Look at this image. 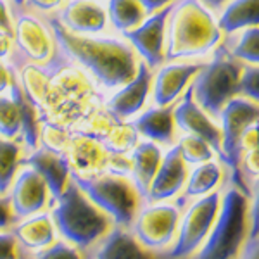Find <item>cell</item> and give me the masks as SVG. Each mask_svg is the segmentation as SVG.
I'll return each instance as SVG.
<instances>
[{
  "instance_id": "cell-1",
  "label": "cell",
  "mask_w": 259,
  "mask_h": 259,
  "mask_svg": "<svg viewBox=\"0 0 259 259\" xmlns=\"http://www.w3.org/2000/svg\"><path fill=\"white\" fill-rule=\"evenodd\" d=\"M41 18L49 24L57 49L94 81L99 92L111 94L135 76L140 59L121 35H76L52 14Z\"/></svg>"
},
{
  "instance_id": "cell-2",
  "label": "cell",
  "mask_w": 259,
  "mask_h": 259,
  "mask_svg": "<svg viewBox=\"0 0 259 259\" xmlns=\"http://www.w3.org/2000/svg\"><path fill=\"white\" fill-rule=\"evenodd\" d=\"M221 40L214 12L200 0H175L166 21V61L202 59Z\"/></svg>"
},
{
  "instance_id": "cell-3",
  "label": "cell",
  "mask_w": 259,
  "mask_h": 259,
  "mask_svg": "<svg viewBox=\"0 0 259 259\" xmlns=\"http://www.w3.org/2000/svg\"><path fill=\"white\" fill-rule=\"evenodd\" d=\"M56 202L50 218L61 235L78 247H90L112 227L111 216L95 206L71 177Z\"/></svg>"
},
{
  "instance_id": "cell-4",
  "label": "cell",
  "mask_w": 259,
  "mask_h": 259,
  "mask_svg": "<svg viewBox=\"0 0 259 259\" xmlns=\"http://www.w3.org/2000/svg\"><path fill=\"white\" fill-rule=\"evenodd\" d=\"M249 195L232 187L221 195L216 220L207 233L206 245L195 259H237L245 239H249Z\"/></svg>"
},
{
  "instance_id": "cell-5",
  "label": "cell",
  "mask_w": 259,
  "mask_h": 259,
  "mask_svg": "<svg viewBox=\"0 0 259 259\" xmlns=\"http://www.w3.org/2000/svg\"><path fill=\"white\" fill-rule=\"evenodd\" d=\"M242 66L244 64L233 59L220 41L190 83L192 97L214 121H218L225 104L239 95L237 90Z\"/></svg>"
},
{
  "instance_id": "cell-6",
  "label": "cell",
  "mask_w": 259,
  "mask_h": 259,
  "mask_svg": "<svg viewBox=\"0 0 259 259\" xmlns=\"http://www.w3.org/2000/svg\"><path fill=\"white\" fill-rule=\"evenodd\" d=\"M69 177L95 206L111 216L118 227L128 228L135 221L144 199L132 178L111 171H100L87 177L71 173Z\"/></svg>"
},
{
  "instance_id": "cell-7",
  "label": "cell",
  "mask_w": 259,
  "mask_h": 259,
  "mask_svg": "<svg viewBox=\"0 0 259 259\" xmlns=\"http://www.w3.org/2000/svg\"><path fill=\"white\" fill-rule=\"evenodd\" d=\"M12 40L14 50L7 61L12 68H18L23 62L45 64L57 50L45 19L28 9H12Z\"/></svg>"
},
{
  "instance_id": "cell-8",
  "label": "cell",
  "mask_w": 259,
  "mask_h": 259,
  "mask_svg": "<svg viewBox=\"0 0 259 259\" xmlns=\"http://www.w3.org/2000/svg\"><path fill=\"white\" fill-rule=\"evenodd\" d=\"M257 118H259L257 102L249 100L245 97H240V95L230 99L218 116L223 162L228 166L230 171H232L233 183H235L233 187L242 190L245 195H249V189L244 185V180H242V175L239 169V159H240L239 140H240L242 133H244L250 124L257 123Z\"/></svg>"
},
{
  "instance_id": "cell-9",
  "label": "cell",
  "mask_w": 259,
  "mask_h": 259,
  "mask_svg": "<svg viewBox=\"0 0 259 259\" xmlns=\"http://www.w3.org/2000/svg\"><path fill=\"white\" fill-rule=\"evenodd\" d=\"M220 202V192H209V194L199 197V200H195L187 209L182 220V227H180L178 240L171 250V257L189 256L202 244L216 220Z\"/></svg>"
},
{
  "instance_id": "cell-10",
  "label": "cell",
  "mask_w": 259,
  "mask_h": 259,
  "mask_svg": "<svg viewBox=\"0 0 259 259\" xmlns=\"http://www.w3.org/2000/svg\"><path fill=\"white\" fill-rule=\"evenodd\" d=\"M171 6L173 4L157 12L147 14L139 26L121 35L132 45L139 59L152 71L166 61V21H168Z\"/></svg>"
},
{
  "instance_id": "cell-11",
  "label": "cell",
  "mask_w": 259,
  "mask_h": 259,
  "mask_svg": "<svg viewBox=\"0 0 259 259\" xmlns=\"http://www.w3.org/2000/svg\"><path fill=\"white\" fill-rule=\"evenodd\" d=\"M202 59H178V61H164L152 73V97L154 106H171L177 104L183 92L190 87L197 71L202 68Z\"/></svg>"
},
{
  "instance_id": "cell-12",
  "label": "cell",
  "mask_w": 259,
  "mask_h": 259,
  "mask_svg": "<svg viewBox=\"0 0 259 259\" xmlns=\"http://www.w3.org/2000/svg\"><path fill=\"white\" fill-rule=\"evenodd\" d=\"M152 73L154 71L140 61L135 76L111 92L104 102V107L109 111V114L118 121H130L144 111L152 90Z\"/></svg>"
},
{
  "instance_id": "cell-13",
  "label": "cell",
  "mask_w": 259,
  "mask_h": 259,
  "mask_svg": "<svg viewBox=\"0 0 259 259\" xmlns=\"http://www.w3.org/2000/svg\"><path fill=\"white\" fill-rule=\"evenodd\" d=\"M173 119L175 124L182 130L183 133H190V135L200 137L209 144V147L218 154L223 161V152H221V132L218 121H214L199 107L192 97L190 87L183 92V95L177 100L173 107Z\"/></svg>"
},
{
  "instance_id": "cell-14",
  "label": "cell",
  "mask_w": 259,
  "mask_h": 259,
  "mask_svg": "<svg viewBox=\"0 0 259 259\" xmlns=\"http://www.w3.org/2000/svg\"><path fill=\"white\" fill-rule=\"evenodd\" d=\"M180 209L171 204H156L139 211L135 218V235L149 249L168 245L175 235Z\"/></svg>"
},
{
  "instance_id": "cell-15",
  "label": "cell",
  "mask_w": 259,
  "mask_h": 259,
  "mask_svg": "<svg viewBox=\"0 0 259 259\" xmlns=\"http://www.w3.org/2000/svg\"><path fill=\"white\" fill-rule=\"evenodd\" d=\"M52 16L76 35H104L109 30L106 6L99 0H66Z\"/></svg>"
},
{
  "instance_id": "cell-16",
  "label": "cell",
  "mask_w": 259,
  "mask_h": 259,
  "mask_svg": "<svg viewBox=\"0 0 259 259\" xmlns=\"http://www.w3.org/2000/svg\"><path fill=\"white\" fill-rule=\"evenodd\" d=\"M187 164L180 156L178 145H173L168 152L162 156L161 164L154 175L149 187L147 202H161L175 197L183 190V185L187 182Z\"/></svg>"
},
{
  "instance_id": "cell-17",
  "label": "cell",
  "mask_w": 259,
  "mask_h": 259,
  "mask_svg": "<svg viewBox=\"0 0 259 259\" xmlns=\"http://www.w3.org/2000/svg\"><path fill=\"white\" fill-rule=\"evenodd\" d=\"M11 206L16 218H26L41 211L47 204L49 189L44 178L31 168H24L14 178L11 192Z\"/></svg>"
},
{
  "instance_id": "cell-18",
  "label": "cell",
  "mask_w": 259,
  "mask_h": 259,
  "mask_svg": "<svg viewBox=\"0 0 259 259\" xmlns=\"http://www.w3.org/2000/svg\"><path fill=\"white\" fill-rule=\"evenodd\" d=\"M21 164L35 169L47 183L49 194L56 200L64 190L66 183L69 182L71 168L64 154L56 152L47 147H36L26 159L21 161Z\"/></svg>"
},
{
  "instance_id": "cell-19",
  "label": "cell",
  "mask_w": 259,
  "mask_h": 259,
  "mask_svg": "<svg viewBox=\"0 0 259 259\" xmlns=\"http://www.w3.org/2000/svg\"><path fill=\"white\" fill-rule=\"evenodd\" d=\"M62 154L69 162L71 173L81 175V177L104 171L107 166V157H109V154L104 150L100 142L80 135V133L69 139Z\"/></svg>"
},
{
  "instance_id": "cell-20",
  "label": "cell",
  "mask_w": 259,
  "mask_h": 259,
  "mask_svg": "<svg viewBox=\"0 0 259 259\" xmlns=\"http://www.w3.org/2000/svg\"><path fill=\"white\" fill-rule=\"evenodd\" d=\"M171 106H152L145 111H140L135 118L130 119L139 137H144L157 145H173L175 142V119Z\"/></svg>"
},
{
  "instance_id": "cell-21",
  "label": "cell",
  "mask_w": 259,
  "mask_h": 259,
  "mask_svg": "<svg viewBox=\"0 0 259 259\" xmlns=\"http://www.w3.org/2000/svg\"><path fill=\"white\" fill-rule=\"evenodd\" d=\"M162 159V150L150 140L139 142L130 152V175L142 199H147L149 187Z\"/></svg>"
},
{
  "instance_id": "cell-22",
  "label": "cell",
  "mask_w": 259,
  "mask_h": 259,
  "mask_svg": "<svg viewBox=\"0 0 259 259\" xmlns=\"http://www.w3.org/2000/svg\"><path fill=\"white\" fill-rule=\"evenodd\" d=\"M218 28L223 36L259 24V0H228L216 12Z\"/></svg>"
},
{
  "instance_id": "cell-23",
  "label": "cell",
  "mask_w": 259,
  "mask_h": 259,
  "mask_svg": "<svg viewBox=\"0 0 259 259\" xmlns=\"http://www.w3.org/2000/svg\"><path fill=\"white\" fill-rule=\"evenodd\" d=\"M97 259H156L123 227L114 228L99 249Z\"/></svg>"
},
{
  "instance_id": "cell-24",
  "label": "cell",
  "mask_w": 259,
  "mask_h": 259,
  "mask_svg": "<svg viewBox=\"0 0 259 259\" xmlns=\"http://www.w3.org/2000/svg\"><path fill=\"white\" fill-rule=\"evenodd\" d=\"M7 94L16 100L19 107V116H21V135H23L24 144L28 145V149H36L40 144V114L38 109L31 104V100L24 95V92L21 90L18 80H12Z\"/></svg>"
},
{
  "instance_id": "cell-25",
  "label": "cell",
  "mask_w": 259,
  "mask_h": 259,
  "mask_svg": "<svg viewBox=\"0 0 259 259\" xmlns=\"http://www.w3.org/2000/svg\"><path fill=\"white\" fill-rule=\"evenodd\" d=\"M14 237L28 249H44L54 240V221L50 214H36L14 228Z\"/></svg>"
},
{
  "instance_id": "cell-26",
  "label": "cell",
  "mask_w": 259,
  "mask_h": 259,
  "mask_svg": "<svg viewBox=\"0 0 259 259\" xmlns=\"http://www.w3.org/2000/svg\"><path fill=\"white\" fill-rule=\"evenodd\" d=\"M106 2L109 28L118 35H124L126 31L139 26L147 16V12L137 0H106Z\"/></svg>"
},
{
  "instance_id": "cell-27",
  "label": "cell",
  "mask_w": 259,
  "mask_h": 259,
  "mask_svg": "<svg viewBox=\"0 0 259 259\" xmlns=\"http://www.w3.org/2000/svg\"><path fill=\"white\" fill-rule=\"evenodd\" d=\"M221 180V164L216 161H206L195 166V169H192L190 175H187L185 182V190L180 199V202H185L189 199L194 197H202V195L212 192L216 185Z\"/></svg>"
},
{
  "instance_id": "cell-28",
  "label": "cell",
  "mask_w": 259,
  "mask_h": 259,
  "mask_svg": "<svg viewBox=\"0 0 259 259\" xmlns=\"http://www.w3.org/2000/svg\"><path fill=\"white\" fill-rule=\"evenodd\" d=\"M221 45L233 59L242 64H257L259 62V28H245L232 35L223 36Z\"/></svg>"
},
{
  "instance_id": "cell-29",
  "label": "cell",
  "mask_w": 259,
  "mask_h": 259,
  "mask_svg": "<svg viewBox=\"0 0 259 259\" xmlns=\"http://www.w3.org/2000/svg\"><path fill=\"white\" fill-rule=\"evenodd\" d=\"M137 144H139V133L130 121H118L100 139V145L104 150L107 154H116V156H126Z\"/></svg>"
},
{
  "instance_id": "cell-30",
  "label": "cell",
  "mask_w": 259,
  "mask_h": 259,
  "mask_svg": "<svg viewBox=\"0 0 259 259\" xmlns=\"http://www.w3.org/2000/svg\"><path fill=\"white\" fill-rule=\"evenodd\" d=\"M21 164V147L18 142L0 137V195L11 189Z\"/></svg>"
},
{
  "instance_id": "cell-31",
  "label": "cell",
  "mask_w": 259,
  "mask_h": 259,
  "mask_svg": "<svg viewBox=\"0 0 259 259\" xmlns=\"http://www.w3.org/2000/svg\"><path fill=\"white\" fill-rule=\"evenodd\" d=\"M178 150L182 159L185 161L187 166H197L200 162L211 161L212 156H214V150L209 147L206 140H202L200 137L190 135V133H185L182 139L178 140Z\"/></svg>"
},
{
  "instance_id": "cell-32",
  "label": "cell",
  "mask_w": 259,
  "mask_h": 259,
  "mask_svg": "<svg viewBox=\"0 0 259 259\" xmlns=\"http://www.w3.org/2000/svg\"><path fill=\"white\" fill-rule=\"evenodd\" d=\"M21 132V116L16 100L9 94H0V137L14 140Z\"/></svg>"
},
{
  "instance_id": "cell-33",
  "label": "cell",
  "mask_w": 259,
  "mask_h": 259,
  "mask_svg": "<svg viewBox=\"0 0 259 259\" xmlns=\"http://www.w3.org/2000/svg\"><path fill=\"white\" fill-rule=\"evenodd\" d=\"M239 95L257 102L259 99V68L257 64H244L239 78Z\"/></svg>"
},
{
  "instance_id": "cell-34",
  "label": "cell",
  "mask_w": 259,
  "mask_h": 259,
  "mask_svg": "<svg viewBox=\"0 0 259 259\" xmlns=\"http://www.w3.org/2000/svg\"><path fill=\"white\" fill-rule=\"evenodd\" d=\"M36 259H81V256L78 254L76 249L69 247L68 244L57 242L50 247L47 245V249L41 250Z\"/></svg>"
},
{
  "instance_id": "cell-35",
  "label": "cell",
  "mask_w": 259,
  "mask_h": 259,
  "mask_svg": "<svg viewBox=\"0 0 259 259\" xmlns=\"http://www.w3.org/2000/svg\"><path fill=\"white\" fill-rule=\"evenodd\" d=\"M259 152L257 149L247 150V152H242L240 154V159H239V169L240 175H245V177H252L254 180L257 178L259 173Z\"/></svg>"
},
{
  "instance_id": "cell-36",
  "label": "cell",
  "mask_w": 259,
  "mask_h": 259,
  "mask_svg": "<svg viewBox=\"0 0 259 259\" xmlns=\"http://www.w3.org/2000/svg\"><path fill=\"white\" fill-rule=\"evenodd\" d=\"M64 2L66 0H24L23 9L36 12V14H40V16H47V14H54V12L59 11Z\"/></svg>"
},
{
  "instance_id": "cell-37",
  "label": "cell",
  "mask_w": 259,
  "mask_h": 259,
  "mask_svg": "<svg viewBox=\"0 0 259 259\" xmlns=\"http://www.w3.org/2000/svg\"><path fill=\"white\" fill-rule=\"evenodd\" d=\"M0 259H18L14 233H0Z\"/></svg>"
},
{
  "instance_id": "cell-38",
  "label": "cell",
  "mask_w": 259,
  "mask_h": 259,
  "mask_svg": "<svg viewBox=\"0 0 259 259\" xmlns=\"http://www.w3.org/2000/svg\"><path fill=\"white\" fill-rule=\"evenodd\" d=\"M257 149V123L250 124V126L242 133L239 140V152H247V150Z\"/></svg>"
},
{
  "instance_id": "cell-39",
  "label": "cell",
  "mask_w": 259,
  "mask_h": 259,
  "mask_svg": "<svg viewBox=\"0 0 259 259\" xmlns=\"http://www.w3.org/2000/svg\"><path fill=\"white\" fill-rule=\"evenodd\" d=\"M14 76H16L14 68L7 61H0V94H6L9 90Z\"/></svg>"
},
{
  "instance_id": "cell-40",
  "label": "cell",
  "mask_w": 259,
  "mask_h": 259,
  "mask_svg": "<svg viewBox=\"0 0 259 259\" xmlns=\"http://www.w3.org/2000/svg\"><path fill=\"white\" fill-rule=\"evenodd\" d=\"M0 30L12 35V6L9 0H0Z\"/></svg>"
},
{
  "instance_id": "cell-41",
  "label": "cell",
  "mask_w": 259,
  "mask_h": 259,
  "mask_svg": "<svg viewBox=\"0 0 259 259\" xmlns=\"http://www.w3.org/2000/svg\"><path fill=\"white\" fill-rule=\"evenodd\" d=\"M12 50H14L12 35L0 30V61H9V57L12 56Z\"/></svg>"
},
{
  "instance_id": "cell-42",
  "label": "cell",
  "mask_w": 259,
  "mask_h": 259,
  "mask_svg": "<svg viewBox=\"0 0 259 259\" xmlns=\"http://www.w3.org/2000/svg\"><path fill=\"white\" fill-rule=\"evenodd\" d=\"M14 216H12V206L11 199L0 195V228H7L12 223Z\"/></svg>"
},
{
  "instance_id": "cell-43",
  "label": "cell",
  "mask_w": 259,
  "mask_h": 259,
  "mask_svg": "<svg viewBox=\"0 0 259 259\" xmlns=\"http://www.w3.org/2000/svg\"><path fill=\"white\" fill-rule=\"evenodd\" d=\"M244 249L242 250L240 256H237V259H259V242H257V237L256 239H250L242 245Z\"/></svg>"
},
{
  "instance_id": "cell-44",
  "label": "cell",
  "mask_w": 259,
  "mask_h": 259,
  "mask_svg": "<svg viewBox=\"0 0 259 259\" xmlns=\"http://www.w3.org/2000/svg\"><path fill=\"white\" fill-rule=\"evenodd\" d=\"M137 2L144 7V11L147 12V14H152V12H157V11L164 9L166 6L173 4L175 0H137Z\"/></svg>"
},
{
  "instance_id": "cell-45",
  "label": "cell",
  "mask_w": 259,
  "mask_h": 259,
  "mask_svg": "<svg viewBox=\"0 0 259 259\" xmlns=\"http://www.w3.org/2000/svg\"><path fill=\"white\" fill-rule=\"evenodd\" d=\"M200 2H202L204 6L207 7V9H211L216 14V12H218L221 7H223L225 4L228 2V0H200Z\"/></svg>"
},
{
  "instance_id": "cell-46",
  "label": "cell",
  "mask_w": 259,
  "mask_h": 259,
  "mask_svg": "<svg viewBox=\"0 0 259 259\" xmlns=\"http://www.w3.org/2000/svg\"><path fill=\"white\" fill-rule=\"evenodd\" d=\"M12 9H23L24 7V0H9Z\"/></svg>"
},
{
  "instance_id": "cell-47",
  "label": "cell",
  "mask_w": 259,
  "mask_h": 259,
  "mask_svg": "<svg viewBox=\"0 0 259 259\" xmlns=\"http://www.w3.org/2000/svg\"><path fill=\"white\" fill-rule=\"evenodd\" d=\"M99 2H106V0H99Z\"/></svg>"
}]
</instances>
